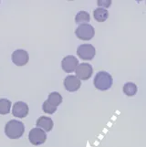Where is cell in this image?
<instances>
[{"label":"cell","mask_w":146,"mask_h":147,"mask_svg":"<svg viewBox=\"0 0 146 147\" xmlns=\"http://www.w3.org/2000/svg\"><path fill=\"white\" fill-rule=\"evenodd\" d=\"M25 126L23 123L17 120H11L5 126V134L10 139H18L24 134Z\"/></svg>","instance_id":"obj_1"},{"label":"cell","mask_w":146,"mask_h":147,"mask_svg":"<svg viewBox=\"0 0 146 147\" xmlns=\"http://www.w3.org/2000/svg\"><path fill=\"white\" fill-rule=\"evenodd\" d=\"M112 75L106 71H99L95 76L93 84L100 90H107L112 86Z\"/></svg>","instance_id":"obj_2"},{"label":"cell","mask_w":146,"mask_h":147,"mask_svg":"<svg viewBox=\"0 0 146 147\" xmlns=\"http://www.w3.org/2000/svg\"><path fill=\"white\" fill-rule=\"evenodd\" d=\"M75 34L78 38L81 40H89L94 37L95 30L94 28L89 24H82L77 28Z\"/></svg>","instance_id":"obj_3"},{"label":"cell","mask_w":146,"mask_h":147,"mask_svg":"<svg viewBox=\"0 0 146 147\" xmlns=\"http://www.w3.org/2000/svg\"><path fill=\"white\" fill-rule=\"evenodd\" d=\"M28 140L30 143L34 145H40L46 142L47 134L43 130L36 127V128H33L29 131Z\"/></svg>","instance_id":"obj_4"},{"label":"cell","mask_w":146,"mask_h":147,"mask_svg":"<svg viewBox=\"0 0 146 147\" xmlns=\"http://www.w3.org/2000/svg\"><path fill=\"white\" fill-rule=\"evenodd\" d=\"M77 54L79 57L84 60H90L96 54L95 48L90 44H82L78 48Z\"/></svg>","instance_id":"obj_5"},{"label":"cell","mask_w":146,"mask_h":147,"mask_svg":"<svg viewBox=\"0 0 146 147\" xmlns=\"http://www.w3.org/2000/svg\"><path fill=\"white\" fill-rule=\"evenodd\" d=\"M75 71H76V77L79 80H87L92 77L93 69L89 63H80L77 66Z\"/></svg>","instance_id":"obj_6"},{"label":"cell","mask_w":146,"mask_h":147,"mask_svg":"<svg viewBox=\"0 0 146 147\" xmlns=\"http://www.w3.org/2000/svg\"><path fill=\"white\" fill-rule=\"evenodd\" d=\"M79 65V60L77 59L76 57H74L72 55H69L66 56L63 59H62V62H61V66H62V69L65 72H73L75 69H76L77 66Z\"/></svg>","instance_id":"obj_7"},{"label":"cell","mask_w":146,"mask_h":147,"mask_svg":"<svg viewBox=\"0 0 146 147\" xmlns=\"http://www.w3.org/2000/svg\"><path fill=\"white\" fill-rule=\"evenodd\" d=\"M12 61L17 66L22 67L28 61V54L24 49H17L12 53Z\"/></svg>","instance_id":"obj_8"},{"label":"cell","mask_w":146,"mask_h":147,"mask_svg":"<svg viewBox=\"0 0 146 147\" xmlns=\"http://www.w3.org/2000/svg\"><path fill=\"white\" fill-rule=\"evenodd\" d=\"M81 86V82L76 77V76L69 75L64 80V87L68 92H77Z\"/></svg>","instance_id":"obj_9"},{"label":"cell","mask_w":146,"mask_h":147,"mask_svg":"<svg viewBox=\"0 0 146 147\" xmlns=\"http://www.w3.org/2000/svg\"><path fill=\"white\" fill-rule=\"evenodd\" d=\"M12 113L17 118H25L28 114V106L23 101H17L14 104Z\"/></svg>","instance_id":"obj_10"},{"label":"cell","mask_w":146,"mask_h":147,"mask_svg":"<svg viewBox=\"0 0 146 147\" xmlns=\"http://www.w3.org/2000/svg\"><path fill=\"white\" fill-rule=\"evenodd\" d=\"M37 127L41 130L43 129L44 131H50L53 128V121L51 118L41 116L37 121Z\"/></svg>","instance_id":"obj_11"},{"label":"cell","mask_w":146,"mask_h":147,"mask_svg":"<svg viewBox=\"0 0 146 147\" xmlns=\"http://www.w3.org/2000/svg\"><path fill=\"white\" fill-rule=\"evenodd\" d=\"M93 16L95 20H97L98 22H104L109 17V12L107 9L99 7L93 11Z\"/></svg>","instance_id":"obj_12"},{"label":"cell","mask_w":146,"mask_h":147,"mask_svg":"<svg viewBox=\"0 0 146 147\" xmlns=\"http://www.w3.org/2000/svg\"><path fill=\"white\" fill-rule=\"evenodd\" d=\"M90 20L89 14L86 11H79L76 15V18H75V21L77 24L82 25V24H88Z\"/></svg>","instance_id":"obj_13"},{"label":"cell","mask_w":146,"mask_h":147,"mask_svg":"<svg viewBox=\"0 0 146 147\" xmlns=\"http://www.w3.org/2000/svg\"><path fill=\"white\" fill-rule=\"evenodd\" d=\"M48 102L55 106V107H58V106L62 102V97L59 92H51L48 95V99L47 100Z\"/></svg>","instance_id":"obj_14"},{"label":"cell","mask_w":146,"mask_h":147,"mask_svg":"<svg viewBox=\"0 0 146 147\" xmlns=\"http://www.w3.org/2000/svg\"><path fill=\"white\" fill-rule=\"evenodd\" d=\"M123 92L129 97L134 96L137 92V86L133 82H127L123 86Z\"/></svg>","instance_id":"obj_15"},{"label":"cell","mask_w":146,"mask_h":147,"mask_svg":"<svg viewBox=\"0 0 146 147\" xmlns=\"http://www.w3.org/2000/svg\"><path fill=\"white\" fill-rule=\"evenodd\" d=\"M11 108V101L7 99H0V114L5 115L9 113Z\"/></svg>","instance_id":"obj_16"},{"label":"cell","mask_w":146,"mask_h":147,"mask_svg":"<svg viewBox=\"0 0 146 147\" xmlns=\"http://www.w3.org/2000/svg\"><path fill=\"white\" fill-rule=\"evenodd\" d=\"M42 110L44 111V113H48V114H52L57 111V107L51 105L48 100H46V101H44V103L42 105Z\"/></svg>","instance_id":"obj_17"},{"label":"cell","mask_w":146,"mask_h":147,"mask_svg":"<svg viewBox=\"0 0 146 147\" xmlns=\"http://www.w3.org/2000/svg\"><path fill=\"white\" fill-rule=\"evenodd\" d=\"M110 5H112V1H109V0H105V1H102V0H99L98 1V6L99 7H102V8L106 9L109 7Z\"/></svg>","instance_id":"obj_18"}]
</instances>
